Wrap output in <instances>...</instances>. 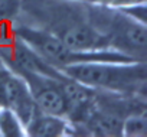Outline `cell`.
Segmentation results:
<instances>
[{"mask_svg":"<svg viewBox=\"0 0 147 137\" xmlns=\"http://www.w3.org/2000/svg\"><path fill=\"white\" fill-rule=\"evenodd\" d=\"M69 123L65 117L38 111L26 124L25 134L33 137H59L68 134Z\"/></svg>","mask_w":147,"mask_h":137,"instance_id":"4","label":"cell"},{"mask_svg":"<svg viewBox=\"0 0 147 137\" xmlns=\"http://www.w3.org/2000/svg\"><path fill=\"white\" fill-rule=\"evenodd\" d=\"M18 75L26 82L39 111L66 118V100L61 88V78L63 74L51 77L46 74L22 71L18 72Z\"/></svg>","mask_w":147,"mask_h":137,"instance_id":"3","label":"cell"},{"mask_svg":"<svg viewBox=\"0 0 147 137\" xmlns=\"http://www.w3.org/2000/svg\"><path fill=\"white\" fill-rule=\"evenodd\" d=\"M88 22L100 30L110 48L136 61H146L147 30L143 20L134 19L131 13L108 9L104 5H85Z\"/></svg>","mask_w":147,"mask_h":137,"instance_id":"2","label":"cell"},{"mask_svg":"<svg viewBox=\"0 0 147 137\" xmlns=\"http://www.w3.org/2000/svg\"><path fill=\"white\" fill-rule=\"evenodd\" d=\"M147 134V118L146 110L130 113L123 120V136L143 137Z\"/></svg>","mask_w":147,"mask_h":137,"instance_id":"6","label":"cell"},{"mask_svg":"<svg viewBox=\"0 0 147 137\" xmlns=\"http://www.w3.org/2000/svg\"><path fill=\"white\" fill-rule=\"evenodd\" d=\"M92 2L104 6H111V5H137V0H92ZM140 2H146V0H140Z\"/></svg>","mask_w":147,"mask_h":137,"instance_id":"8","label":"cell"},{"mask_svg":"<svg viewBox=\"0 0 147 137\" xmlns=\"http://www.w3.org/2000/svg\"><path fill=\"white\" fill-rule=\"evenodd\" d=\"M0 63H3V61H2V58H0Z\"/></svg>","mask_w":147,"mask_h":137,"instance_id":"9","label":"cell"},{"mask_svg":"<svg viewBox=\"0 0 147 137\" xmlns=\"http://www.w3.org/2000/svg\"><path fill=\"white\" fill-rule=\"evenodd\" d=\"M63 75L90 88L125 95H144L146 61H84L59 70Z\"/></svg>","mask_w":147,"mask_h":137,"instance_id":"1","label":"cell"},{"mask_svg":"<svg viewBox=\"0 0 147 137\" xmlns=\"http://www.w3.org/2000/svg\"><path fill=\"white\" fill-rule=\"evenodd\" d=\"M22 0H0V22H13L20 12Z\"/></svg>","mask_w":147,"mask_h":137,"instance_id":"7","label":"cell"},{"mask_svg":"<svg viewBox=\"0 0 147 137\" xmlns=\"http://www.w3.org/2000/svg\"><path fill=\"white\" fill-rule=\"evenodd\" d=\"M0 136H6V137L26 136L23 123L9 108H0Z\"/></svg>","mask_w":147,"mask_h":137,"instance_id":"5","label":"cell"}]
</instances>
